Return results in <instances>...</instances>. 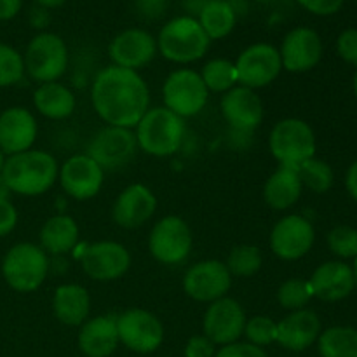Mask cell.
<instances>
[{"label":"cell","instance_id":"1","mask_svg":"<svg viewBox=\"0 0 357 357\" xmlns=\"http://www.w3.org/2000/svg\"><path fill=\"white\" fill-rule=\"evenodd\" d=\"M91 101L108 126L132 129L150 108V91L138 72L110 65L94 77Z\"/></svg>","mask_w":357,"mask_h":357},{"label":"cell","instance_id":"2","mask_svg":"<svg viewBox=\"0 0 357 357\" xmlns=\"http://www.w3.org/2000/svg\"><path fill=\"white\" fill-rule=\"evenodd\" d=\"M58 173L59 166L52 153L44 150H26L9 155L0 176L9 187L10 194L35 197L45 194L54 185Z\"/></svg>","mask_w":357,"mask_h":357},{"label":"cell","instance_id":"3","mask_svg":"<svg viewBox=\"0 0 357 357\" xmlns=\"http://www.w3.org/2000/svg\"><path fill=\"white\" fill-rule=\"evenodd\" d=\"M185 136V119L166 107L149 108L136 126V142L145 153L169 157L180 150Z\"/></svg>","mask_w":357,"mask_h":357},{"label":"cell","instance_id":"4","mask_svg":"<svg viewBox=\"0 0 357 357\" xmlns=\"http://www.w3.org/2000/svg\"><path fill=\"white\" fill-rule=\"evenodd\" d=\"M209 37L199 21L190 16H180L167 21L157 38V49L166 59L180 65L194 63L208 52Z\"/></svg>","mask_w":357,"mask_h":357},{"label":"cell","instance_id":"5","mask_svg":"<svg viewBox=\"0 0 357 357\" xmlns=\"http://www.w3.org/2000/svg\"><path fill=\"white\" fill-rule=\"evenodd\" d=\"M268 149L281 166L298 169L305 160L316 157V135L302 119H282L272 128Z\"/></svg>","mask_w":357,"mask_h":357},{"label":"cell","instance_id":"6","mask_svg":"<svg viewBox=\"0 0 357 357\" xmlns=\"http://www.w3.org/2000/svg\"><path fill=\"white\" fill-rule=\"evenodd\" d=\"M49 272V258L40 246L20 243L10 248L2 261L7 284L20 293H31L42 286Z\"/></svg>","mask_w":357,"mask_h":357},{"label":"cell","instance_id":"7","mask_svg":"<svg viewBox=\"0 0 357 357\" xmlns=\"http://www.w3.org/2000/svg\"><path fill=\"white\" fill-rule=\"evenodd\" d=\"M24 70L37 82H58L68 66V49L59 35L42 31L35 35L23 56Z\"/></svg>","mask_w":357,"mask_h":357},{"label":"cell","instance_id":"8","mask_svg":"<svg viewBox=\"0 0 357 357\" xmlns=\"http://www.w3.org/2000/svg\"><path fill=\"white\" fill-rule=\"evenodd\" d=\"M164 107L181 119L194 117L204 110L209 91L201 79V73L190 68H178L169 73L162 86Z\"/></svg>","mask_w":357,"mask_h":357},{"label":"cell","instance_id":"9","mask_svg":"<svg viewBox=\"0 0 357 357\" xmlns=\"http://www.w3.org/2000/svg\"><path fill=\"white\" fill-rule=\"evenodd\" d=\"M138 142L131 129L107 126L87 145L89 155L103 171H117L128 166L136 155Z\"/></svg>","mask_w":357,"mask_h":357},{"label":"cell","instance_id":"10","mask_svg":"<svg viewBox=\"0 0 357 357\" xmlns=\"http://www.w3.org/2000/svg\"><path fill=\"white\" fill-rule=\"evenodd\" d=\"M149 250L157 261L176 265L187 260L192 250V230L180 216H164L153 225L149 237Z\"/></svg>","mask_w":357,"mask_h":357},{"label":"cell","instance_id":"11","mask_svg":"<svg viewBox=\"0 0 357 357\" xmlns=\"http://www.w3.org/2000/svg\"><path fill=\"white\" fill-rule=\"evenodd\" d=\"M119 342L138 354L155 352L164 342V326L159 317L143 309H129L117 316Z\"/></svg>","mask_w":357,"mask_h":357},{"label":"cell","instance_id":"12","mask_svg":"<svg viewBox=\"0 0 357 357\" xmlns=\"http://www.w3.org/2000/svg\"><path fill=\"white\" fill-rule=\"evenodd\" d=\"M236 70L241 86L253 91L267 87L278 79L282 70L279 49L265 42L250 45L237 58Z\"/></svg>","mask_w":357,"mask_h":357},{"label":"cell","instance_id":"13","mask_svg":"<svg viewBox=\"0 0 357 357\" xmlns=\"http://www.w3.org/2000/svg\"><path fill=\"white\" fill-rule=\"evenodd\" d=\"M232 286V275L223 261L202 260L183 275V289L195 302L213 303L223 298Z\"/></svg>","mask_w":357,"mask_h":357},{"label":"cell","instance_id":"14","mask_svg":"<svg viewBox=\"0 0 357 357\" xmlns=\"http://www.w3.org/2000/svg\"><path fill=\"white\" fill-rule=\"evenodd\" d=\"M246 312L237 300L223 296L208 307L202 321L204 335L215 345L236 344L244 335L246 326Z\"/></svg>","mask_w":357,"mask_h":357},{"label":"cell","instance_id":"15","mask_svg":"<svg viewBox=\"0 0 357 357\" xmlns=\"http://www.w3.org/2000/svg\"><path fill=\"white\" fill-rule=\"evenodd\" d=\"M314 225L300 215H289L279 220L271 232V250L281 260H300L314 246Z\"/></svg>","mask_w":357,"mask_h":357},{"label":"cell","instance_id":"16","mask_svg":"<svg viewBox=\"0 0 357 357\" xmlns=\"http://www.w3.org/2000/svg\"><path fill=\"white\" fill-rule=\"evenodd\" d=\"M58 180L66 195L75 201H87L103 187L105 171L86 153L72 155L59 167Z\"/></svg>","mask_w":357,"mask_h":357},{"label":"cell","instance_id":"17","mask_svg":"<svg viewBox=\"0 0 357 357\" xmlns=\"http://www.w3.org/2000/svg\"><path fill=\"white\" fill-rule=\"evenodd\" d=\"M84 272L94 281H115L128 272L131 255L128 248L114 241H100L87 248L80 258Z\"/></svg>","mask_w":357,"mask_h":357},{"label":"cell","instance_id":"18","mask_svg":"<svg viewBox=\"0 0 357 357\" xmlns=\"http://www.w3.org/2000/svg\"><path fill=\"white\" fill-rule=\"evenodd\" d=\"M157 51H159L157 40L142 28H129L121 31L108 47V54L115 66L135 70V72L149 65L155 58Z\"/></svg>","mask_w":357,"mask_h":357},{"label":"cell","instance_id":"19","mask_svg":"<svg viewBox=\"0 0 357 357\" xmlns=\"http://www.w3.org/2000/svg\"><path fill=\"white\" fill-rule=\"evenodd\" d=\"M282 68L291 73H303L317 66L323 56V42L316 30L298 26L289 31L281 45Z\"/></svg>","mask_w":357,"mask_h":357},{"label":"cell","instance_id":"20","mask_svg":"<svg viewBox=\"0 0 357 357\" xmlns=\"http://www.w3.org/2000/svg\"><path fill=\"white\" fill-rule=\"evenodd\" d=\"M222 114L232 131L253 132L264 121V103L253 89L236 86L223 94Z\"/></svg>","mask_w":357,"mask_h":357},{"label":"cell","instance_id":"21","mask_svg":"<svg viewBox=\"0 0 357 357\" xmlns=\"http://www.w3.org/2000/svg\"><path fill=\"white\" fill-rule=\"evenodd\" d=\"M157 209V199L149 187L132 183L117 195L112 208L114 222L122 229H138L145 225Z\"/></svg>","mask_w":357,"mask_h":357},{"label":"cell","instance_id":"22","mask_svg":"<svg viewBox=\"0 0 357 357\" xmlns=\"http://www.w3.org/2000/svg\"><path fill=\"white\" fill-rule=\"evenodd\" d=\"M37 132V121L26 108L13 107L0 114V149L6 155L31 150Z\"/></svg>","mask_w":357,"mask_h":357},{"label":"cell","instance_id":"23","mask_svg":"<svg viewBox=\"0 0 357 357\" xmlns=\"http://www.w3.org/2000/svg\"><path fill=\"white\" fill-rule=\"evenodd\" d=\"M321 331V319L314 310H295L278 323V344L286 351H307L316 344Z\"/></svg>","mask_w":357,"mask_h":357},{"label":"cell","instance_id":"24","mask_svg":"<svg viewBox=\"0 0 357 357\" xmlns=\"http://www.w3.org/2000/svg\"><path fill=\"white\" fill-rule=\"evenodd\" d=\"M314 296L323 302H340L356 289L351 265L345 261H326L309 279Z\"/></svg>","mask_w":357,"mask_h":357},{"label":"cell","instance_id":"25","mask_svg":"<svg viewBox=\"0 0 357 357\" xmlns=\"http://www.w3.org/2000/svg\"><path fill=\"white\" fill-rule=\"evenodd\" d=\"M119 344L117 316H98L80 326L79 349L86 357H110Z\"/></svg>","mask_w":357,"mask_h":357},{"label":"cell","instance_id":"26","mask_svg":"<svg viewBox=\"0 0 357 357\" xmlns=\"http://www.w3.org/2000/svg\"><path fill=\"white\" fill-rule=\"evenodd\" d=\"M52 312L66 326H82L91 312V296L84 286L61 284L52 296Z\"/></svg>","mask_w":357,"mask_h":357},{"label":"cell","instance_id":"27","mask_svg":"<svg viewBox=\"0 0 357 357\" xmlns=\"http://www.w3.org/2000/svg\"><path fill=\"white\" fill-rule=\"evenodd\" d=\"M302 181L295 167L281 166L268 176L264 187V199L275 211H284L296 204L302 195Z\"/></svg>","mask_w":357,"mask_h":357},{"label":"cell","instance_id":"28","mask_svg":"<svg viewBox=\"0 0 357 357\" xmlns=\"http://www.w3.org/2000/svg\"><path fill=\"white\" fill-rule=\"evenodd\" d=\"M79 243V225L68 215L51 216L40 229V248L52 257L70 253Z\"/></svg>","mask_w":357,"mask_h":357},{"label":"cell","instance_id":"29","mask_svg":"<svg viewBox=\"0 0 357 357\" xmlns=\"http://www.w3.org/2000/svg\"><path fill=\"white\" fill-rule=\"evenodd\" d=\"M33 105L44 117L63 121L75 110V94L61 82H45L35 89Z\"/></svg>","mask_w":357,"mask_h":357},{"label":"cell","instance_id":"30","mask_svg":"<svg viewBox=\"0 0 357 357\" xmlns=\"http://www.w3.org/2000/svg\"><path fill=\"white\" fill-rule=\"evenodd\" d=\"M197 21L209 40H220L232 33L237 16L227 0H211L199 14Z\"/></svg>","mask_w":357,"mask_h":357},{"label":"cell","instance_id":"31","mask_svg":"<svg viewBox=\"0 0 357 357\" xmlns=\"http://www.w3.org/2000/svg\"><path fill=\"white\" fill-rule=\"evenodd\" d=\"M321 357H357V330L351 326H331L317 338Z\"/></svg>","mask_w":357,"mask_h":357},{"label":"cell","instance_id":"32","mask_svg":"<svg viewBox=\"0 0 357 357\" xmlns=\"http://www.w3.org/2000/svg\"><path fill=\"white\" fill-rule=\"evenodd\" d=\"M201 79L204 82V86L208 87V91L223 94L239 84V80H237L236 63L223 58H216L206 63L202 66Z\"/></svg>","mask_w":357,"mask_h":357},{"label":"cell","instance_id":"33","mask_svg":"<svg viewBox=\"0 0 357 357\" xmlns=\"http://www.w3.org/2000/svg\"><path fill=\"white\" fill-rule=\"evenodd\" d=\"M261 264H264V257H261L260 248L253 246V244L236 246L230 251L225 261L232 278L234 275L236 278H251L260 271Z\"/></svg>","mask_w":357,"mask_h":357},{"label":"cell","instance_id":"34","mask_svg":"<svg viewBox=\"0 0 357 357\" xmlns=\"http://www.w3.org/2000/svg\"><path fill=\"white\" fill-rule=\"evenodd\" d=\"M296 171H298L300 181H302L303 187L316 192V194H326L333 187L335 174L326 160L312 157V159L305 160Z\"/></svg>","mask_w":357,"mask_h":357},{"label":"cell","instance_id":"35","mask_svg":"<svg viewBox=\"0 0 357 357\" xmlns=\"http://www.w3.org/2000/svg\"><path fill=\"white\" fill-rule=\"evenodd\" d=\"M314 293L310 282L305 279H288L278 289V302L282 309L295 312L305 309L307 303L312 300Z\"/></svg>","mask_w":357,"mask_h":357},{"label":"cell","instance_id":"36","mask_svg":"<svg viewBox=\"0 0 357 357\" xmlns=\"http://www.w3.org/2000/svg\"><path fill=\"white\" fill-rule=\"evenodd\" d=\"M244 337L248 338V344L261 349L267 347L278 342V323L267 316L251 317L244 326Z\"/></svg>","mask_w":357,"mask_h":357},{"label":"cell","instance_id":"37","mask_svg":"<svg viewBox=\"0 0 357 357\" xmlns=\"http://www.w3.org/2000/svg\"><path fill=\"white\" fill-rule=\"evenodd\" d=\"M23 56L10 45L0 44V87L14 86L23 79Z\"/></svg>","mask_w":357,"mask_h":357},{"label":"cell","instance_id":"38","mask_svg":"<svg viewBox=\"0 0 357 357\" xmlns=\"http://www.w3.org/2000/svg\"><path fill=\"white\" fill-rule=\"evenodd\" d=\"M328 248L331 253L338 258H354L357 257V230L349 225H338L328 232Z\"/></svg>","mask_w":357,"mask_h":357},{"label":"cell","instance_id":"39","mask_svg":"<svg viewBox=\"0 0 357 357\" xmlns=\"http://www.w3.org/2000/svg\"><path fill=\"white\" fill-rule=\"evenodd\" d=\"M337 51L344 61L357 65V30L356 28H349V30L342 31L340 37L337 40Z\"/></svg>","mask_w":357,"mask_h":357},{"label":"cell","instance_id":"40","mask_svg":"<svg viewBox=\"0 0 357 357\" xmlns=\"http://www.w3.org/2000/svg\"><path fill=\"white\" fill-rule=\"evenodd\" d=\"M216 345L206 335H195L185 345V357H215Z\"/></svg>","mask_w":357,"mask_h":357},{"label":"cell","instance_id":"41","mask_svg":"<svg viewBox=\"0 0 357 357\" xmlns=\"http://www.w3.org/2000/svg\"><path fill=\"white\" fill-rule=\"evenodd\" d=\"M215 357H267L265 351L261 347H257V345L251 344H241V342H236V344L223 345L220 351H216Z\"/></svg>","mask_w":357,"mask_h":357},{"label":"cell","instance_id":"42","mask_svg":"<svg viewBox=\"0 0 357 357\" xmlns=\"http://www.w3.org/2000/svg\"><path fill=\"white\" fill-rule=\"evenodd\" d=\"M136 13L146 21H157L166 14L167 0H135Z\"/></svg>","mask_w":357,"mask_h":357},{"label":"cell","instance_id":"43","mask_svg":"<svg viewBox=\"0 0 357 357\" xmlns=\"http://www.w3.org/2000/svg\"><path fill=\"white\" fill-rule=\"evenodd\" d=\"M303 9L317 16H330L338 13L344 6V0H296Z\"/></svg>","mask_w":357,"mask_h":357},{"label":"cell","instance_id":"44","mask_svg":"<svg viewBox=\"0 0 357 357\" xmlns=\"http://www.w3.org/2000/svg\"><path fill=\"white\" fill-rule=\"evenodd\" d=\"M17 223L16 208L9 199H0V237L7 236L14 230Z\"/></svg>","mask_w":357,"mask_h":357},{"label":"cell","instance_id":"45","mask_svg":"<svg viewBox=\"0 0 357 357\" xmlns=\"http://www.w3.org/2000/svg\"><path fill=\"white\" fill-rule=\"evenodd\" d=\"M49 21H51V16H49V9L38 6V3L35 7H31V10H30V24H31V26L37 28V30H44V28H47Z\"/></svg>","mask_w":357,"mask_h":357},{"label":"cell","instance_id":"46","mask_svg":"<svg viewBox=\"0 0 357 357\" xmlns=\"http://www.w3.org/2000/svg\"><path fill=\"white\" fill-rule=\"evenodd\" d=\"M23 0H0V21L13 20L20 13Z\"/></svg>","mask_w":357,"mask_h":357},{"label":"cell","instance_id":"47","mask_svg":"<svg viewBox=\"0 0 357 357\" xmlns=\"http://www.w3.org/2000/svg\"><path fill=\"white\" fill-rule=\"evenodd\" d=\"M209 2H211V0H181V6H183L187 16L197 20L199 14L202 13V9H204Z\"/></svg>","mask_w":357,"mask_h":357},{"label":"cell","instance_id":"48","mask_svg":"<svg viewBox=\"0 0 357 357\" xmlns=\"http://www.w3.org/2000/svg\"><path fill=\"white\" fill-rule=\"evenodd\" d=\"M345 187H347V192L351 194V197L357 202V160L351 164V167L347 169V174H345Z\"/></svg>","mask_w":357,"mask_h":357},{"label":"cell","instance_id":"49","mask_svg":"<svg viewBox=\"0 0 357 357\" xmlns=\"http://www.w3.org/2000/svg\"><path fill=\"white\" fill-rule=\"evenodd\" d=\"M35 2H37L38 6L45 7V9H54V7L63 6V3H65L66 0H35Z\"/></svg>","mask_w":357,"mask_h":357},{"label":"cell","instance_id":"50","mask_svg":"<svg viewBox=\"0 0 357 357\" xmlns=\"http://www.w3.org/2000/svg\"><path fill=\"white\" fill-rule=\"evenodd\" d=\"M9 195H10L9 187H7L6 181H3L2 176H0V199H9Z\"/></svg>","mask_w":357,"mask_h":357},{"label":"cell","instance_id":"51","mask_svg":"<svg viewBox=\"0 0 357 357\" xmlns=\"http://www.w3.org/2000/svg\"><path fill=\"white\" fill-rule=\"evenodd\" d=\"M352 275H354V286L357 288V257L354 258V264H352Z\"/></svg>","mask_w":357,"mask_h":357},{"label":"cell","instance_id":"52","mask_svg":"<svg viewBox=\"0 0 357 357\" xmlns=\"http://www.w3.org/2000/svg\"><path fill=\"white\" fill-rule=\"evenodd\" d=\"M3 164H6V153H3L2 149H0V174H2Z\"/></svg>","mask_w":357,"mask_h":357},{"label":"cell","instance_id":"53","mask_svg":"<svg viewBox=\"0 0 357 357\" xmlns=\"http://www.w3.org/2000/svg\"><path fill=\"white\" fill-rule=\"evenodd\" d=\"M354 93H356V96H357V72H356V75H354Z\"/></svg>","mask_w":357,"mask_h":357},{"label":"cell","instance_id":"54","mask_svg":"<svg viewBox=\"0 0 357 357\" xmlns=\"http://www.w3.org/2000/svg\"><path fill=\"white\" fill-rule=\"evenodd\" d=\"M258 2H271V0H258Z\"/></svg>","mask_w":357,"mask_h":357}]
</instances>
